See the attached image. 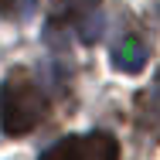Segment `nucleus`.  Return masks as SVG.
<instances>
[{"label":"nucleus","mask_w":160,"mask_h":160,"mask_svg":"<svg viewBox=\"0 0 160 160\" xmlns=\"http://www.w3.org/2000/svg\"><path fill=\"white\" fill-rule=\"evenodd\" d=\"M48 116V96L28 68H10L0 85V129L7 136H28Z\"/></svg>","instance_id":"obj_1"},{"label":"nucleus","mask_w":160,"mask_h":160,"mask_svg":"<svg viewBox=\"0 0 160 160\" xmlns=\"http://www.w3.org/2000/svg\"><path fill=\"white\" fill-rule=\"evenodd\" d=\"M41 160H82V136H65L51 150H44Z\"/></svg>","instance_id":"obj_5"},{"label":"nucleus","mask_w":160,"mask_h":160,"mask_svg":"<svg viewBox=\"0 0 160 160\" xmlns=\"http://www.w3.org/2000/svg\"><path fill=\"white\" fill-rule=\"evenodd\" d=\"M21 7H24V10H31V7H34V0H21Z\"/></svg>","instance_id":"obj_8"},{"label":"nucleus","mask_w":160,"mask_h":160,"mask_svg":"<svg viewBox=\"0 0 160 160\" xmlns=\"http://www.w3.org/2000/svg\"><path fill=\"white\" fill-rule=\"evenodd\" d=\"M0 10H14V0H0Z\"/></svg>","instance_id":"obj_7"},{"label":"nucleus","mask_w":160,"mask_h":160,"mask_svg":"<svg viewBox=\"0 0 160 160\" xmlns=\"http://www.w3.org/2000/svg\"><path fill=\"white\" fill-rule=\"evenodd\" d=\"M112 65H116V72H126V75H136V72H143V65L150 62V51H147V44L140 41V38H123L116 48H112Z\"/></svg>","instance_id":"obj_2"},{"label":"nucleus","mask_w":160,"mask_h":160,"mask_svg":"<svg viewBox=\"0 0 160 160\" xmlns=\"http://www.w3.org/2000/svg\"><path fill=\"white\" fill-rule=\"evenodd\" d=\"M99 28H102V21H96V17H92V24H89V28H85V31H82V41H96V34H99Z\"/></svg>","instance_id":"obj_6"},{"label":"nucleus","mask_w":160,"mask_h":160,"mask_svg":"<svg viewBox=\"0 0 160 160\" xmlns=\"http://www.w3.org/2000/svg\"><path fill=\"white\" fill-rule=\"evenodd\" d=\"M82 160H119V143L109 133L82 136Z\"/></svg>","instance_id":"obj_4"},{"label":"nucleus","mask_w":160,"mask_h":160,"mask_svg":"<svg viewBox=\"0 0 160 160\" xmlns=\"http://www.w3.org/2000/svg\"><path fill=\"white\" fill-rule=\"evenodd\" d=\"M96 7L99 0H51L48 14H51V24H68V21H85Z\"/></svg>","instance_id":"obj_3"}]
</instances>
